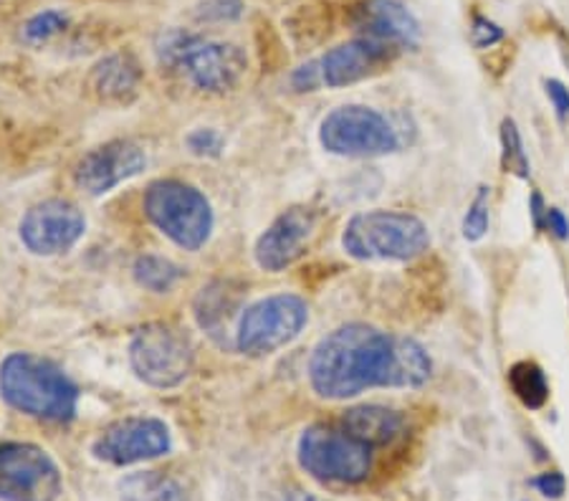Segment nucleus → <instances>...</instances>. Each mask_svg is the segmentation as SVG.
I'll use <instances>...</instances> for the list:
<instances>
[{
	"mask_svg": "<svg viewBox=\"0 0 569 501\" xmlns=\"http://www.w3.org/2000/svg\"><path fill=\"white\" fill-rule=\"evenodd\" d=\"M293 87L299 91H315L317 87H321V69L319 61H311L307 67H301L297 74H293Z\"/></svg>",
	"mask_w": 569,
	"mask_h": 501,
	"instance_id": "30",
	"label": "nucleus"
},
{
	"mask_svg": "<svg viewBox=\"0 0 569 501\" xmlns=\"http://www.w3.org/2000/svg\"><path fill=\"white\" fill-rule=\"evenodd\" d=\"M509 385L517 398L531 410H539L547 403L549 385L545 372L535 362H517L509 370Z\"/></svg>",
	"mask_w": 569,
	"mask_h": 501,
	"instance_id": "20",
	"label": "nucleus"
},
{
	"mask_svg": "<svg viewBox=\"0 0 569 501\" xmlns=\"http://www.w3.org/2000/svg\"><path fill=\"white\" fill-rule=\"evenodd\" d=\"M355 23L365 33V39H372L385 46L410 49V46L420 41L418 18L400 0H367V3L357 8Z\"/></svg>",
	"mask_w": 569,
	"mask_h": 501,
	"instance_id": "16",
	"label": "nucleus"
},
{
	"mask_svg": "<svg viewBox=\"0 0 569 501\" xmlns=\"http://www.w3.org/2000/svg\"><path fill=\"white\" fill-rule=\"evenodd\" d=\"M61 471L33 443H0V501H59Z\"/></svg>",
	"mask_w": 569,
	"mask_h": 501,
	"instance_id": "10",
	"label": "nucleus"
},
{
	"mask_svg": "<svg viewBox=\"0 0 569 501\" xmlns=\"http://www.w3.org/2000/svg\"><path fill=\"white\" fill-rule=\"evenodd\" d=\"M535 487L539 489L541 497L547 499H559L565 494L567 489V481L559 471H547V473H539V477L535 479Z\"/></svg>",
	"mask_w": 569,
	"mask_h": 501,
	"instance_id": "29",
	"label": "nucleus"
},
{
	"mask_svg": "<svg viewBox=\"0 0 569 501\" xmlns=\"http://www.w3.org/2000/svg\"><path fill=\"white\" fill-rule=\"evenodd\" d=\"M140 63L130 53H112L91 71V89L104 102H127L140 87Z\"/></svg>",
	"mask_w": 569,
	"mask_h": 501,
	"instance_id": "18",
	"label": "nucleus"
},
{
	"mask_svg": "<svg viewBox=\"0 0 569 501\" xmlns=\"http://www.w3.org/2000/svg\"><path fill=\"white\" fill-rule=\"evenodd\" d=\"M226 294L228 291L223 289H203V294L198 299V322L210 334H226L223 330H228V317H231L233 302H228Z\"/></svg>",
	"mask_w": 569,
	"mask_h": 501,
	"instance_id": "22",
	"label": "nucleus"
},
{
	"mask_svg": "<svg viewBox=\"0 0 569 501\" xmlns=\"http://www.w3.org/2000/svg\"><path fill=\"white\" fill-rule=\"evenodd\" d=\"M158 53L164 63L180 69L200 91L226 94L236 89L246 77V53L236 43L203 39L182 31H170L158 43Z\"/></svg>",
	"mask_w": 569,
	"mask_h": 501,
	"instance_id": "3",
	"label": "nucleus"
},
{
	"mask_svg": "<svg viewBox=\"0 0 569 501\" xmlns=\"http://www.w3.org/2000/svg\"><path fill=\"white\" fill-rule=\"evenodd\" d=\"M319 142L339 158H380L398 150V132L378 109L347 104L325 117Z\"/></svg>",
	"mask_w": 569,
	"mask_h": 501,
	"instance_id": "9",
	"label": "nucleus"
},
{
	"mask_svg": "<svg viewBox=\"0 0 569 501\" xmlns=\"http://www.w3.org/2000/svg\"><path fill=\"white\" fill-rule=\"evenodd\" d=\"M547 97L552 99V104H555L559 117L569 114V89L562 84V81L549 79L547 81Z\"/></svg>",
	"mask_w": 569,
	"mask_h": 501,
	"instance_id": "31",
	"label": "nucleus"
},
{
	"mask_svg": "<svg viewBox=\"0 0 569 501\" xmlns=\"http://www.w3.org/2000/svg\"><path fill=\"white\" fill-rule=\"evenodd\" d=\"M486 231H489V190L481 188V193L476 196V200L463 218V239L481 241Z\"/></svg>",
	"mask_w": 569,
	"mask_h": 501,
	"instance_id": "25",
	"label": "nucleus"
},
{
	"mask_svg": "<svg viewBox=\"0 0 569 501\" xmlns=\"http://www.w3.org/2000/svg\"><path fill=\"white\" fill-rule=\"evenodd\" d=\"M87 231V218L69 200H43L23 216L18 236L36 257H57L73 249Z\"/></svg>",
	"mask_w": 569,
	"mask_h": 501,
	"instance_id": "12",
	"label": "nucleus"
},
{
	"mask_svg": "<svg viewBox=\"0 0 569 501\" xmlns=\"http://www.w3.org/2000/svg\"><path fill=\"white\" fill-rule=\"evenodd\" d=\"M130 364L147 385L160 390L178 388L192 370V344L178 327L164 322L144 324L132 334Z\"/></svg>",
	"mask_w": 569,
	"mask_h": 501,
	"instance_id": "8",
	"label": "nucleus"
},
{
	"mask_svg": "<svg viewBox=\"0 0 569 501\" xmlns=\"http://www.w3.org/2000/svg\"><path fill=\"white\" fill-rule=\"evenodd\" d=\"M428 246L426 223L400 211L357 213L342 233V249L357 261H410Z\"/></svg>",
	"mask_w": 569,
	"mask_h": 501,
	"instance_id": "4",
	"label": "nucleus"
},
{
	"mask_svg": "<svg viewBox=\"0 0 569 501\" xmlns=\"http://www.w3.org/2000/svg\"><path fill=\"white\" fill-rule=\"evenodd\" d=\"M180 277H182V269L170 259L147 253V257H140L134 261L137 284L154 291V294H164V291H170L178 284Z\"/></svg>",
	"mask_w": 569,
	"mask_h": 501,
	"instance_id": "21",
	"label": "nucleus"
},
{
	"mask_svg": "<svg viewBox=\"0 0 569 501\" xmlns=\"http://www.w3.org/2000/svg\"><path fill=\"white\" fill-rule=\"evenodd\" d=\"M388 49H392V46L365 39V36L362 39L339 43L337 49L327 51L319 59L321 84L339 89L367 79L388 61Z\"/></svg>",
	"mask_w": 569,
	"mask_h": 501,
	"instance_id": "15",
	"label": "nucleus"
},
{
	"mask_svg": "<svg viewBox=\"0 0 569 501\" xmlns=\"http://www.w3.org/2000/svg\"><path fill=\"white\" fill-rule=\"evenodd\" d=\"M297 455L301 469L319 481L360 484L372 471V449L335 425H309L301 433Z\"/></svg>",
	"mask_w": 569,
	"mask_h": 501,
	"instance_id": "6",
	"label": "nucleus"
},
{
	"mask_svg": "<svg viewBox=\"0 0 569 501\" xmlns=\"http://www.w3.org/2000/svg\"><path fill=\"white\" fill-rule=\"evenodd\" d=\"M144 166L147 154L140 144L130 140H112L79 160L73 180L87 196H104L122 182L140 176Z\"/></svg>",
	"mask_w": 569,
	"mask_h": 501,
	"instance_id": "13",
	"label": "nucleus"
},
{
	"mask_svg": "<svg viewBox=\"0 0 569 501\" xmlns=\"http://www.w3.org/2000/svg\"><path fill=\"white\" fill-rule=\"evenodd\" d=\"M315 223V213L309 208H289L256 241V263L266 271H283L291 267L305 253Z\"/></svg>",
	"mask_w": 569,
	"mask_h": 501,
	"instance_id": "14",
	"label": "nucleus"
},
{
	"mask_svg": "<svg viewBox=\"0 0 569 501\" xmlns=\"http://www.w3.org/2000/svg\"><path fill=\"white\" fill-rule=\"evenodd\" d=\"M501 148H503V168L513 172L517 178H529V160L521 144V134L517 130V122L503 120L501 124Z\"/></svg>",
	"mask_w": 569,
	"mask_h": 501,
	"instance_id": "23",
	"label": "nucleus"
},
{
	"mask_svg": "<svg viewBox=\"0 0 569 501\" xmlns=\"http://www.w3.org/2000/svg\"><path fill=\"white\" fill-rule=\"evenodd\" d=\"M223 134L216 130H196L188 137V148L198 158H218L223 152Z\"/></svg>",
	"mask_w": 569,
	"mask_h": 501,
	"instance_id": "27",
	"label": "nucleus"
},
{
	"mask_svg": "<svg viewBox=\"0 0 569 501\" xmlns=\"http://www.w3.org/2000/svg\"><path fill=\"white\" fill-rule=\"evenodd\" d=\"M503 39V31L497 23H491L489 18H473V29H471V41L476 49H489V46L499 43Z\"/></svg>",
	"mask_w": 569,
	"mask_h": 501,
	"instance_id": "28",
	"label": "nucleus"
},
{
	"mask_svg": "<svg viewBox=\"0 0 569 501\" xmlns=\"http://www.w3.org/2000/svg\"><path fill=\"white\" fill-rule=\"evenodd\" d=\"M309 322V307L297 294H273L243 309L236 348L249 358H266L297 340Z\"/></svg>",
	"mask_w": 569,
	"mask_h": 501,
	"instance_id": "7",
	"label": "nucleus"
},
{
	"mask_svg": "<svg viewBox=\"0 0 569 501\" xmlns=\"http://www.w3.org/2000/svg\"><path fill=\"white\" fill-rule=\"evenodd\" d=\"M433 372L428 352L410 337L345 324L321 340L309 360V380L319 398L347 400L370 388H420Z\"/></svg>",
	"mask_w": 569,
	"mask_h": 501,
	"instance_id": "1",
	"label": "nucleus"
},
{
	"mask_svg": "<svg viewBox=\"0 0 569 501\" xmlns=\"http://www.w3.org/2000/svg\"><path fill=\"white\" fill-rule=\"evenodd\" d=\"M241 13V0H203L198 6L200 21H236Z\"/></svg>",
	"mask_w": 569,
	"mask_h": 501,
	"instance_id": "26",
	"label": "nucleus"
},
{
	"mask_svg": "<svg viewBox=\"0 0 569 501\" xmlns=\"http://www.w3.org/2000/svg\"><path fill=\"white\" fill-rule=\"evenodd\" d=\"M297 501H317V499H311V497H297Z\"/></svg>",
	"mask_w": 569,
	"mask_h": 501,
	"instance_id": "33",
	"label": "nucleus"
},
{
	"mask_svg": "<svg viewBox=\"0 0 569 501\" xmlns=\"http://www.w3.org/2000/svg\"><path fill=\"white\" fill-rule=\"evenodd\" d=\"M547 228L557 236L559 241L569 239V221H567L562 211H557V208H549V211H547Z\"/></svg>",
	"mask_w": 569,
	"mask_h": 501,
	"instance_id": "32",
	"label": "nucleus"
},
{
	"mask_svg": "<svg viewBox=\"0 0 569 501\" xmlns=\"http://www.w3.org/2000/svg\"><path fill=\"white\" fill-rule=\"evenodd\" d=\"M170 449V428L160 418L150 415L122 418L109 425L91 445L99 461L114 463V467H132V463L160 459V455H168Z\"/></svg>",
	"mask_w": 569,
	"mask_h": 501,
	"instance_id": "11",
	"label": "nucleus"
},
{
	"mask_svg": "<svg viewBox=\"0 0 569 501\" xmlns=\"http://www.w3.org/2000/svg\"><path fill=\"white\" fill-rule=\"evenodd\" d=\"M0 395L11 408L41 421L67 423L77 415L79 390L51 360L13 352L0 362Z\"/></svg>",
	"mask_w": 569,
	"mask_h": 501,
	"instance_id": "2",
	"label": "nucleus"
},
{
	"mask_svg": "<svg viewBox=\"0 0 569 501\" xmlns=\"http://www.w3.org/2000/svg\"><path fill=\"white\" fill-rule=\"evenodd\" d=\"M119 491L124 501H186L178 481L160 471L132 473L119 484Z\"/></svg>",
	"mask_w": 569,
	"mask_h": 501,
	"instance_id": "19",
	"label": "nucleus"
},
{
	"mask_svg": "<svg viewBox=\"0 0 569 501\" xmlns=\"http://www.w3.org/2000/svg\"><path fill=\"white\" fill-rule=\"evenodd\" d=\"M402 415L398 410L385 408V405H360L350 408L342 415V423L339 428L352 435V439L362 441L365 445H388L402 433Z\"/></svg>",
	"mask_w": 569,
	"mask_h": 501,
	"instance_id": "17",
	"label": "nucleus"
},
{
	"mask_svg": "<svg viewBox=\"0 0 569 501\" xmlns=\"http://www.w3.org/2000/svg\"><path fill=\"white\" fill-rule=\"evenodd\" d=\"M67 23H69V18L63 16L61 11L36 13L31 21L23 26V39H26V43H31V46L46 43L49 39H53V36L67 29Z\"/></svg>",
	"mask_w": 569,
	"mask_h": 501,
	"instance_id": "24",
	"label": "nucleus"
},
{
	"mask_svg": "<svg viewBox=\"0 0 569 501\" xmlns=\"http://www.w3.org/2000/svg\"><path fill=\"white\" fill-rule=\"evenodd\" d=\"M144 216L162 236L186 251L206 246L213 231V208L198 188L180 180H158L144 193Z\"/></svg>",
	"mask_w": 569,
	"mask_h": 501,
	"instance_id": "5",
	"label": "nucleus"
}]
</instances>
